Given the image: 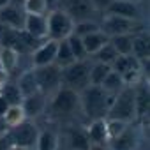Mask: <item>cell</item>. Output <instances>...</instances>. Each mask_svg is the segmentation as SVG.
I'll return each mask as SVG.
<instances>
[{
	"instance_id": "cell-40",
	"label": "cell",
	"mask_w": 150,
	"mask_h": 150,
	"mask_svg": "<svg viewBox=\"0 0 150 150\" xmlns=\"http://www.w3.org/2000/svg\"><path fill=\"white\" fill-rule=\"evenodd\" d=\"M9 108V104H7V101L4 99V97H0V117H2L4 113H6V110Z\"/></svg>"
},
{
	"instance_id": "cell-25",
	"label": "cell",
	"mask_w": 150,
	"mask_h": 150,
	"mask_svg": "<svg viewBox=\"0 0 150 150\" xmlns=\"http://www.w3.org/2000/svg\"><path fill=\"white\" fill-rule=\"evenodd\" d=\"M2 118H4V122L7 124V127L11 129V127L21 124L23 120H27V115H25L21 104H11V106L6 110V113L2 115Z\"/></svg>"
},
{
	"instance_id": "cell-32",
	"label": "cell",
	"mask_w": 150,
	"mask_h": 150,
	"mask_svg": "<svg viewBox=\"0 0 150 150\" xmlns=\"http://www.w3.org/2000/svg\"><path fill=\"white\" fill-rule=\"evenodd\" d=\"M21 9L25 11V14H42V16H46L48 0H25L21 4Z\"/></svg>"
},
{
	"instance_id": "cell-31",
	"label": "cell",
	"mask_w": 150,
	"mask_h": 150,
	"mask_svg": "<svg viewBox=\"0 0 150 150\" xmlns=\"http://www.w3.org/2000/svg\"><path fill=\"white\" fill-rule=\"evenodd\" d=\"M0 97H4L9 106L11 104H21V101H23V96H21L18 85H13L9 81L6 85H2V94H0Z\"/></svg>"
},
{
	"instance_id": "cell-28",
	"label": "cell",
	"mask_w": 150,
	"mask_h": 150,
	"mask_svg": "<svg viewBox=\"0 0 150 150\" xmlns=\"http://www.w3.org/2000/svg\"><path fill=\"white\" fill-rule=\"evenodd\" d=\"M110 42L118 55H131V51H132V34L113 35V37H110Z\"/></svg>"
},
{
	"instance_id": "cell-26",
	"label": "cell",
	"mask_w": 150,
	"mask_h": 150,
	"mask_svg": "<svg viewBox=\"0 0 150 150\" xmlns=\"http://www.w3.org/2000/svg\"><path fill=\"white\" fill-rule=\"evenodd\" d=\"M72 62H76V60H74V55H72V51H71V48H69V44H67V39L58 41L55 64L62 69V67H65V65H69V64H72Z\"/></svg>"
},
{
	"instance_id": "cell-47",
	"label": "cell",
	"mask_w": 150,
	"mask_h": 150,
	"mask_svg": "<svg viewBox=\"0 0 150 150\" xmlns=\"http://www.w3.org/2000/svg\"><path fill=\"white\" fill-rule=\"evenodd\" d=\"M0 94H2V87H0Z\"/></svg>"
},
{
	"instance_id": "cell-27",
	"label": "cell",
	"mask_w": 150,
	"mask_h": 150,
	"mask_svg": "<svg viewBox=\"0 0 150 150\" xmlns=\"http://www.w3.org/2000/svg\"><path fill=\"white\" fill-rule=\"evenodd\" d=\"M131 55L134 58H138L139 62L148 60V57H150L148 39H145L143 35H132V51H131Z\"/></svg>"
},
{
	"instance_id": "cell-43",
	"label": "cell",
	"mask_w": 150,
	"mask_h": 150,
	"mask_svg": "<svg viewBox=\"0 0 150 150\" xmlns=\"http://www.w3.org/2000/svg\"><path fill=\"white\" fill-rule=\"evenodd\" d=\"M7 150H30V148H27V146H20V145H11Z\"/></svg>"
},
{
	"instance_id": "cell-29",
	"label": "cell",
	"mask_w": 150,
	"mask_h": 150,
	"mask_svg": "<svg viewBox=\"0 0 150 150\" xmlns=\"http://www.w3.org/2000/svg\"><path fill=\"white\" fill-rule=\"evenodd\" d=\"M58 138L53 131H41L35 141V150H57Z\"/></svg>"
},
{
	"instance_id": "cell-42",
	"label": "cell",
	"mask_w": 150,
	"mask_h": 150,
	"mask_svg": "<svg viewBox=\"0 0 150 150\" xmlns=\"http://www.w3.org/2000/svg\"><path fill=\"white\" fill-rule=\"evenodd\" d=\"M88 150H110V148H108V146H104V145H97V143H92Z\"/></svg>"
},
{
	"instance_id": "cell-33",
	"label": "cell",
	"mask_w": 150,
	"mask_h": 150,
	"mask_svg": "<svg viewBox=\"0 0 150 150\" xmlns=\"http://www.w3.org/2000/svg\"><path fill=\"white\" fill-rule=\"evenodd\" d=\"M67 44H69V48H71V51H72V55H74V60H85V58H88L81 37L71 34V35L67 37Z\"/></svg>"
},
{
	"instance_id": "cell-11",
	"label": "cell",
	"mask_w": 150,
	"mask_h": 150,
	"mask_svg": "<svg viewBox=\"0 0 150 150\" xmlns=\"http://www.w3.org/2000/svg\"><path fill=\"white\" fill-rule=\"evenodd\" d=\"M106 14H115V16L129 18V20H134V21H138L139 16H141L138 4L132 2V0H113L106 9Z\"/></svg>"
},
{
	"instance_id": "cell-19",
	"label": "cell",
	"mask_w": 150,
	"mask_h": 150,
	"mask_svg": "<svg viewBox=\"0 0 150 150\" xmlns=\"http://www.w3.org/2000/svg\"><path fill=\"white\" fill-rule=\"evenodd\" d=\"M111 69L117 71L118 74H125L129 71H134V69H143L141 62L138 58H134L132 55H118L113 64H111Z\"/></svg>"
},
{
	"instance_id": "cell-20",
	"label": "cell",
	"mask_w": 150,
	"mask_h": 150,
	"mask_svg": "<svg viewBox=\"0 0 150 150\" xmlns=\"http://www.w3.org/2000/svg\"><path fill=\"white\" fill-rule=\"evenodd\" d=\"M18 88H20V92H21V96L23 97H28V96H32V94H37L39 92V87H37V81H35V74H34V69H30V71H25L21 76H20V80H18Z\"/></svg>"
},
{
	"instance_id": "cell-23",
	"label": "cell",
	"mask_w": 150,
	"mask_h": 150,
	"mask_svg": "<svg viewBox=\"0 0 150 150\" xmlns=\"http://www.w3.org/2000/svg\"><path fill=\"white\" fill-rule=\"evenodd\" d=\"M101 87L110 94V96H115L117 92H120L124 87H125V83H124V78H122V74H118L117 71H110L108 72V76L104 78V81L101 83Z\"/></svg>"
},
{
	"instance_id": "cell-17",
	"label": "cell",
	"mask_w": 150,
	"mask_h": 150,
	"mask_svg": "<svg viewBox=\"0 0 150 150\" xmlns=\"http://www.w3.org/2000/svg\"><path fill=\"white\" fill-rule=\"evenodd\" d=\"M81 41H83V46H85L87 55H88V57H90V55L94 57V55L110 41V37H108L106 34H103L101 30H97V32H92V34L81 37Z\"/></svg>"
},
{
	"instance_id": "cell-4",
	"label": "cell",
	"mask_w": 150,
	"mask_h": 150,
	"mask_svg": "<svg viewBox=\"0 0 150 150\" xmlns=\"http://www.w3.org/2000/svg\"><path fill=\"white\" fill-rule=\"evenodd\" d=\"M35 81L39 87V92L44 96L53 94L62 87V78H60V67L57 64H48L41 67H34Z\"/></svg>"
},
{
	"instance_id": "cell-30",
	"label": "cell",
	"mask_w": 150,
	"mask_h": 150,
	"mask_svg": "<svg viewBox=\"0 0 150 150\" xmlns=\"http://www.w3.org/2000/svg\"><path fill=\"white\" fill-rule=\"evenodd\" d=\"M92 145L87 131H81V129H76V131H71V146L74 150H88Z\"/></svg>"
},
{
	"instance_id": "cell-16",
	"label": "cell",
	"mask_w": 150,
	"mask_h": 150,
	"mask_svg": "<svg viewBox=\"0 0 150 150\" xmlns=\"http://www.w3.org/2000/svg\"><path fill=\"white\" fill-rule=\"evenodd\" d=\"M0 48H11V50L18 51L20 55L27 53V50L20 39V30L11 28V27H4L2 35H0Z\"/></svg>"
},
{
	"instance_id": "cell-6",
	"label": "cell",
	"mask_w": 150,
	"mask_h": 150,
	"mask_svg": "<svg viewBox=\"0 0 150 150\" xmlns=\"http://www.w3.org/2000/svg\"><path fill=\"white\" fill-rule=\"evenodd\" d=\"M50 108L55 115H69L76 108H80V92L72 90L69 87H60L53 92Z\"/></svg>"
},
{
	"instance_id": "cell-5",
	"label": "cell",
	"mask_w": 150,
	"mask_h": 150,
	"mask_svg": "<svg viewBox=\"0 0 150 150\" xmlns=\"http://www.w3.org/2000/svg\"><path fill=\"white\" fill-rule=\"evenodd\" d=\"M46 20H48V39L62 41V39H67L72 34L74 21L65 11H62V9L51 11L46 16Z\"/></svg>"
},
{
	"instance_id": "cell-9",
	"label": "cell",
	"mask_w": 150,
	"mask_h": 150,
	"mask_svg": "<svg viewBox=\"0 0 150 150\" xmlns=\"http://www.w3.org/2000/svg\"><path fill=\"white\" fill-rule=\"evenodd\" d=\"M57 44H58V41H53V39L42 41L41 46L32 51V65H34V67H41V65L55 64Z\"/></svg>"
},
{
	"instance_id": "cell-46",
	"label": "cell",
	"mask_w": 150,
	"mask_h": 150,
	"mask_svg": "<svg viewBox=\"0 0 150 150\" xmlns=\"http://www.w3.org/2000/svg\"><path fill=\"white\" fill-rule=\"evenodd\" d=\"M4 27H6V25H2V23H0V35H2V30H4Z\"/></svg>"
},
{
	"instance_id": "cell-15",
	"label": "cell",
	"mask_w": 150,
	"mask_h": 150,
	"mask_svg": "<svg viewBox=\"0 0 150 150\" xmlns=\"http://www.w3.org/2000/svg\"><path fill=\"white\" fill-rule=\"evenodd\" d=\"M21 106H23V111H25L27 118H35L46 108V96L41 94V92H37V94L28 96V97H23Z\"/></svg>"
},
{
	"instance_id": "cell-39",
	"label": "cell",
	"mask_w": 150,
	"mask_h": 150,
	"mask_svg": "<svg viewBox=\"0 0 150 150\" xmlns=\"http://www.w3.org/2000/svg\"><path fill=\"white\" fill-rule=\"evenodd\" d=\"M7 81H9V72H6L2 67H0V87L6 85Z\"/></svg>"
},
{
	"instance_id": "cell-45",
	"label": "cell",
	"mask_w": 150,
	"mask_h": 150,
	"mask_svg": "<svg viewBox=\"0 0 150 150\" xmlns=\"http://www.w3.org/2000/svg\"><path fill=\"white\" fill-rule=\"evenodd\" d=\"M25 2V0H11V4H14V6H21Z\"/></svg>"
},
{
	"instance_id": "cell-22",
	"label": "cell",
	"mask_w": 150,
	"mask_h": 150,
	"mask_svg": "<svg viewBox=\"0 0 150 150\" xmlns=\"http://www.w3.org/2000/svg\"><path fill=\"white\" fill-rule=\"evenodd\" d=\"M20 64V53L11 48H0V67L6 72H13Z\"/></svg>"
},
{
	"instance_id": "cell-18",
	"label": "cell",
	"mask_w": 150,
	"mask_h": 150,
	"mask_svg": "<svg viewBox=\"0 0 150 150\" xmlns=\"http://www.w3.org/2000/svg\"><path fill=\"white\" fill-rule=\"evenodd\" d=\"M88 138L92 143L97 145H106L108 143V132H106V118H97L90 122V127L87 131Z\"/></svg>"
},
{
	"instance_id": "cell-35",
	"label": "cell",
	"mask_w": 150,
	"mask_h": 150,
	"mask_svg": "<svg viewBox=\"0 0 150 150\" xmlns=\"http://www.w3.org/2000/svg\"><path fill=\"white\" fill-rule=\"evenodd\" d=\"M117 57H118V53L115 51V48L111 46V42H110V41H108V42H106V44H104V46H103L96 55H94L96 62H103V64H110V65L113 64V60H115Z\"/></svg>"
},
{
	"instance_id": "cell-24",
	"label": "cell",
	"mask_w": 150,
	"mask_h": 150,
	"mask_svg": "<svg viewBox=\"0 0 150 150\" xmlns=\"http://www.w3.org/2000/svg\"><path fill=\"white\" fill-rule=\"evenodd\" d=\"M111 71L110 64H103V62H96L90 65V72H88V85H99L104 81V78L108 76V72Z\"/></svg>"
},
{
	"instance_id": "cell-2",
	"label": "cell",
	"mask_w": 150,
	"mask_h": 150,
	"mask_svg": "<svg viewBox=\"0 0 150 150\" xmlns=\"http://www.w3.org/2000/svg\"><path fill=\"white\" fill-rule=\"evenodd\" d=\"M134 94L136 88L125 85L120 92L113 96V101L108 108L106 118H117L124 122H132L136 118V104H134Z\"/></svg>"
},
{
	"instance_id": "cell-3",
	"label": "cell",
	"mask_w": 150,
	"mask_h": 150,
	"mask_svg": "<svg viewBox=\"0 0 150 150\" xmlns=\"http://www.w3.org/2000/svg\"><path fill=\"white\" fill-rule=\"evenodd\" d=\"M90 60H76L65 67L60 69V78H62V85L69 87L76 92H81L87 85H88V72H90Z\"/></svg>"
},
{
	"instance_id": "cell-44",
	"label": "cell",
	"mask_w": 150,
	"mask_h": 150,
	"mask_svg": "<svg viewBox=\"0 0 150 150\" xmlns=\"http://www.w3.org/2000/svg\"><path fill=\"white\" fill-rule=\"evenodd\" d=\"M11 4V0H0V9H4L6 6H9Z\"/></svg>"
},
{
	"instance_id": "cell-14",
	"label": "cell",
	"mask_w": 150,
	"mask_h": 150,
	"mask_svg": "<svg viewBox=\"0 0 150 150\" xmlns=\"http://www.w3.org/2000/svg\"><path fill=\"white\" fill-rule=\"evenodd\" d=\"M138 143H139V138H138L136 129L127 125L125 131L120 132L117 138H113L108 145H110V150H134Z\"/></svg>"
},
{
	"instance_id": "cell-34",
	"label": "cell",
	"mask_w": 150,
	"mask_h": 150,
	"mask_svg": "<svg viewBox=\"0 0 150 150\" xmlns=\"http://www.w3.org/2000/svg\"><path fill=\"white\" fill-rule=\"evenodd\" d=\"M97 30H101L99 23L90 21V20H83V21H76V23H74L72 34L78 35V37H85V35H88L92 32H97Z\"/></svg>"
},
{
	"instance_id": "cell-37",
	"label": "cell",
	"mask_w": 150,
	"mask_h": 150,
	"mask_svg": "<svg viewBox=\"0 0 150 150\" xmlns=\"http://www.w3.org/2000/svg\"><path fill=\"white\" fill-rule=\"evenodd\" d=\"M90 2L94 4V7L96 9H101V11H106L108 9V6L113 2V0H90Z\"/></svg>"
},
{
	"instance_id": "cell-21",
	"label": "cell",
	"mask_w": 150,
	"mask_h": 150,
	"mask_svg": "<svg viewBox=\"0 0 150 150\" xmlns=\"http://www.w3.org/2000/svg\"><path fill=\"white\" fill-rule=\"evenodd\" d=\"M134 104H136V117H145L148 115V106H150V92L148 85H141L136 94H134Z\"/></svg>"
},
{
	"instance_id": "cell-38",
	"label": "cell",
	"mask_w": 150,
	"mask_h": 150,
	"mask_svg": "<svg viewBox=\"0 0 150 150\" xmlns=\"http://www.w3.org/2000/svg\"><path fill=\"white\" fill-rule=\"evenodd\" d=\"M11 145H13V141H11V138H9V134H7V132L0 136V150H7Z\"/></svg>"
},
{
	"instance_id": "cell-1",
	"label": "cell",
	"mask_w": 150,
	"mask_h": 150,
	"mask_svg": "<svg viewBox=\"0 0 150 150\" xmlns=\"http://www.w3.org/2000/svg\"><path fill=\"white\" fill-rule=\"evenodd\" d=\"M111 101H113V96H110L99 85H87L80 92V108L90 120L106 118Z\"/></svg>"
},
{
	"instance_id": "cell-36",
	"label": "cell",
	"mask_w": 150,
	"mask_h": 150,
	"mask_svg": "<svg viewBox=\"0 0 150 150\" xmlns=\"http://www.w3.org/2000/svg\"><path fill=\"white\" fill-rule=\"evenodd\" d=\"M127 125H129V124H127V122H124V120H117V118H106V132H108V143H110L113 138H117L120 132H124Z\"/></svg>"
},
{
	"instance_id": "cell-13",
	"label": "cell",
	"mask_w": 150,
	"mask_h": 150,
	"mask_svg": "<svg viewBox=\"0 0 150 150\" xmlns=\"http://www.w3.org/2000/svg\"><path fill=\"white\" fill-rule=\"evenodd\" d=\"M23 30L28 32L30 35L37 37V39H41V41L48 39V20H46V16H42V14H27Z\"/></svg>"
},
{
	"instance_id": "cell-7",
	"label": "cell",
	"mask_w": 150,
	"mask_h": 150,
	"mask_svg": "<svg viewBox=\"0 0 150 150\" xmlns=\"http://www.w3.org/2000/svg\"><path fill=\"white\" fill-rule=\"evenodd\" d=\"M101 32L106 34L108 37L113 35H122V34H134L139 27L138 21L129 20V18H122V16H115V14H104L103 23L99 25Z\"/></svg>"
},
{
	"instance_id": "cell-12",
	"label": "cell",
	"mask_w": 150,
	"mask_h": 150,
	"mask_svg": "<svg viewBox=\"0 0 150 150\" xmlns=\"http://www.w3.org/2000/svg\"><path fill=\"white\" fill-rule=\"evenodd\" d=\"M97 9L94 7V4L90 0H69L67 2V9L65 13L72 18V21H83V20H90V16L96 13Z\"/></svg>"
},
{
	"instance_id": "cell-10",
	"label": "cell",
	"mask_w": 150,
	"mask_h": 150,
	"mask_svg": "<svg viewBox=\"0 0 150 150\" xmlns=\"http://www.w3.org/2000/svg\"><path fill=\"white\" fill-rule=\"evenodd\" d=\"M25 18H27V14H25V11L21 9V6L9 4V6H6L4 9H0V23L6 25V27L16 28V30H23Z\"/></svg>"
},
{
	"instance_id": "cell-41",
	"label": "cell",
	"mask_w": 150,
	"mask_h": 150,
	"mask_svg": "<svg viewBox=\"0 0 150 150\" xmlns=\"http://www.w3.org/2000/svg\"><path fill=\"white\" fill-rule=\"evenodd\" d=\"M7 129H9V127H7V124L4 122V118H2V117H0V136L6 134V132H7Z\"/></svg>"
},
{
	"instance_id": "cell-8",
	"label": "cell",
	"mask_w": 150,
	"mask_h": 150,
	"mask_svg": "<svg viewBox=\"0 0 150 150\" xmlns=\"http://www.w3.org/2000/svg\"><path fill=\"white\" fill-rule=\"evenodd\" d=\"M37 136H39V129L30 118H27L21 124L11 127V132H9V138H11L13 145H20V146H27V148H32L35 145Z\"/></svg>"
}]
</instances>
